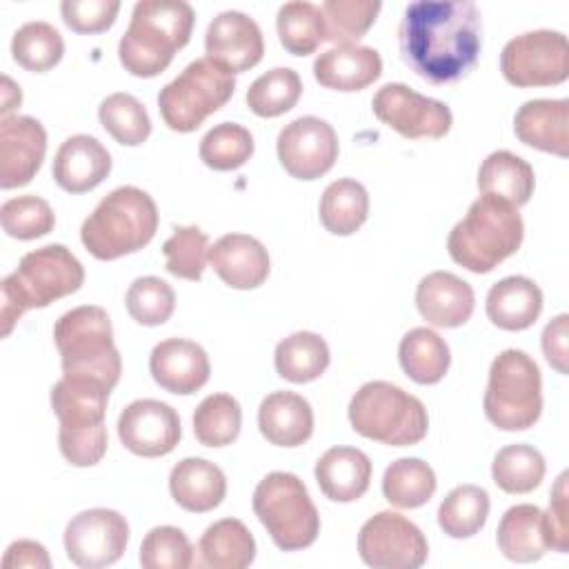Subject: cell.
<instances>
[{
    "label": "cell",
    "mask_w": 569,
    "mask_h": 569,
    "mask_svg": "<svg viewBox=\"0 0 569 569\" xmlns=\"http://www.w3.org/2000/svg\"><path fill=\"white\" fill-rule=\"evenodd\" d=\"M382 73V58L373 47L336 44L313 62V78L325 89L360 91Z\"/></svg>",
    "instance_id": "cell-24"
},
{
    "label": "cell",
    "mask_w": 569,
    "mask_h": 569,
    "mask_svg": "<svg viewBox=\"0 0 569 569\" xmlns=\"http://www.w3.org/2000/svg\"><path fill=\"white\" fill-rule=\"evenodd\" d=\"M120 11L118 0H62L60 13L64 24L76 33L107 31Z\"/></svg>",
    "instance_id": "cell-50"
},
{
    "label": "cell",
    "mask_w": 569,
    "mask_h": 569,
    "mask_svg": "<svg viewBox=\"0 0 569 569\" xmlns=\"http://www.w3.org/2000/svg\"><path fill=\"white\" fill-rule=\"evenodd\" d=\"M178 411L160 400L140 398L129 402L118 416V438L136 456L160 458L176 449L180 440Z\"/></svg>",
    "instance_id": "cell-17"
},
{
    "label": "cell",
    "mask_w": 569,
    "mask_h": 569,
    "mask_svg": "<svg viewBox=\"0 0 569 569\" xmlns=\"http://www.w3.org/2000/svg\"><path fill=\"white\" fill-rule=\"evenodd\" d=\"M0 224L7 236L18 240H33L47 236L53 224L56 216L51 204L38 196H18L9 198L0 207Z\"/></svg>",
    "instance_id": "cell-48"
},
{
    "label": "cell",
    "mask_w": 569,
    "mask_h": 569,
    "mask_svg": "<svg viewBox=\"0 0 569 569\" xmlns=\"http://www.w3.org/2000/svg\"><path fill=\"white\" fill-rule=\"evenodd\" d=\"M500 71L513 87H551L569 78L567 36L536 29L511 38L500 53Z\"/></svg>",
    "instance_id": "cell-12"
},
{
    "label": "cell",
    "mask_w": 569,
    "mask_h": 569,
    "mask_svg": "<svg viewBox=\"0 0 569 569\" xmlns=\"http://www.w3.org/2000/svg\"><path fill=\"white\" fill-rule=\"evenodd\" d=\"M109 387L91 378L62 376L51 387V409L60 420V453L73 467H93L107 451L104 413Z\"/></svg>",
    "instance_id": "cell-6"
},
{
    "label": "cell",
    "mask_w": 569,
    "mask_h": 569,
    "mask_svg": "<svg viewBox=\"0 0 569 569\" xmlns=\"http://www.w3.org/2000/svg\"><path fill=\"white\" fill-rule=\"evenodd\" d=\"M485 416L502 431L533 427L542 411V378L536 360L520 349H505L489 367Z\"/></svg>",
    "instance_id": "cell-9"
},
{
    "label": "cell",
    "mask_w": 569,
    "mask_h": 569,
    "mask_svg": "<svg viewBox=\"0 0 569 569\" xmlns=\"http://www.w3.org/2000/svg\"><path fill=\"white\" fill-rule=\"evenodd\" d=\"M567 478L569 473L562 471L551 489V498H549V509L542 511V527H545V538H547V547L558 551V553H567L569 549V520H567Z\"/></svg>",
    "instance_id": "cell-51"
},
{
    "label": "cell",
    "mask_w": 569,
    "mask_h": 569,
    "mask_svg": "<svg viewBox=\"0 0 569 569\" xmlns=\"http://www.w3.org/2000/svg\"><path fill=\"white\" fill-rule=\"evenodd\" d=\"M547 465L542 453L531 445H507L491 462L493 482L507 493H529L545 478Z\"/></svg>",
    "instance_id": "cell-38"
},
{
    "label": "cell",
    "mask_w": 569,
    "mask_h": 569,
    "mask_svg": "<svg viewBox=\"0 0 569 569\" xmlns=\"http://www.w3.org/2000/svg\"><path fill=\"white\" fill-rule=\"evenodd\" d=\"M64 40L60 31L42 20L22 24L11 38V56L27 71L42 73L60 62Z\"/></svg>",
    "instance_id": "cell-43"
},
{
    "label": "cell",
    "mask_w": 569,
    "mask_h": 569,
    "mask_svg": "<svg viewBox=\"0 0 569 569\" xmlns=\"http://www.w3.org/2000/svg\"><path fill=\"white\" fill-rule=\"evenodd\" d=\"M111 171V156L107 147L89 136L76 133L67 138L53 158V180L69 193H84L96 189Z\"/></svg>",
    "instance_id": "cell-21"
},
{
    "label": "cell",
    "mask_w": 569,
    "mask_h": 569,
    "mask_svg": "<svg viewBox=\"0 0 569 569\" xmlns=\"http://www.w3.org/2000/svg\"><path fill=\"white\" fill-rule=\"evenodd\" d=\"M258 427L276 447H300L313 433V409L300 393L273 391L260 402Z\"/></svg>",
    "instance_id": "cell-27"
},
{
    "label": "cell",
    "mask_w": 569,
    "mask_h": 569,
    "mask_svg": "<svg viewBox=\"0 0 569 569\" xmlns=\"http://www.w3.org/2000/svg\"><path fill=\"white\" fill-rule=\"evenodd\" d=\"M302 96V80L289 67H276L258 76L247 89V107L260 118H276L296 107Z\"/></svg>",
    "instance_id": "cell-40"
},
{
    "label": "cell",
    "mask_w": 569,
    "mask_h": 569,
    "mask_svg": "<svg viewBox=\"0 0 569 569\" xmlns=\"http://www.w3.org/2000/svg\"><path fill=\"white\" fill-rule=\"evenodd\" d=\"M378 0H325L320 4L325 20V40L333 44H356L380 13Z\"/></svg>",
    "instance_id": "cell-44"
},
{
    "label": "cell",
    "mask_w": 569,
    "mask_h": 569,
    "mask_svg": "<svg viewBox=\"0 0 569 569\" xmlns=\"http://www.w3.org/2000/svg\"><path fill=\"white\" fill-rule=\"evenodd\" d=\"M316 482L333 502L362 498L371 482V460L356 447H331L316 462Z\"/></svg>",
    "instance_id": "cell-26"
},
{
    "label": "cell",
    "mask_w": 569,
    "mask_h": 569,
    "mask_svg": "<svg viewBox=\"0 0 569 569\" xmlns=\"http://www.w3.org/2000/svg\"><path fill=\"white\" fill-rule=\"evenodd\" d=\"M20 102H22V93H20V87H16V84L11 82V78L2 76V107H0V111H2V118H4V116L11 111V109L20 107Z\"/></svg>",
    "instance_id": "cell-54"
},
{
    "label": "cell",
    "mask_w": 569,
    "mask_h": 569,
    "mask_svg": "<svg viewBox=\"0 0 569 569\" xmlns=\"http://www.w3.org/2000/svg\"><path fill=\"white\" fill-rule=\"evenodd\" d=\"M200 565L209 569H244L256 558V540L238 518H222L198 540Z\"/></svg>",
    "instance_id": "cell-32"
},
{
    "label": "cell",
    "mask_w": 569,
    "mask_h": 569,
    "mask_svg": "<svg viewBox=\"0 0 569 569\" xmlns=\"http://www.w3.org/2000/svg\"><path fill=\"white\" fill-rule=\"evenodd\" d=\"M98 118L104 131L124 147H138L151 133V120L144 104L124 91L107 96L98 107Z\"/></svg>",
    "instance_id": "cell-42"
},
{
    "label": "cell",
    "mask_w": 569,
    "mask_h": 569,
    "mask_svg": "<svg viewBox=\"0 0 569 569\" xmlns=\"http://www.w3.org/2000/svg\"><path fill=\"white\" fill-rule=\"evenodd\" d=\"M162 253L171 276L200 280L209 260V238L200 227H176L171 238L164 240Z\"/></svg>",
    "instance_id": "cell-47"
},
{
    "label": "cell",
    "mask_w": 569,
    "mask_h": 569,
    "mask_svg": "<svg viewBox=\"0 0 569 569\" xmlns=\"http://www.w3.org/2000/svg\"><path fill=\"white\" fill-rule=\"evenodd\" d=\"M489 320L505 331L529 329L542 311V291L527 276H507L498 280L485 302Z\"/></svg>",
    "instance_id": "cell-29"
},
{
    "label": "cell",
    "mask_w": 569,
    "mask_h": 569,
    "mask_svg": "<svg viewBox=\"0 0 569 569\" xmlns=\"http://www.w3.org/2000/svg\"><path fill=\"white\" fill-rule=\"evenodd\" d=\"M169 491L184 511L207 513L224 500L227 478L218 465L204 458H184L169 473Z\"/></svg>",
    "instance_id": "cell-28"
},
{
    "label": "cell",
    "mask_w": 569,
    "mask_h": 569,
    "mask_svg": "<svg viewBox=\"0 0 569 569\" xmlns=\"http://www.w3.org/2000/svg\"><path fill=\"white\" fill-rule=\"evenodd\" d=\"M158 229V207L153 198L124 184L107 193L84 218L80 240L98 260H116L136 253L151 242Z\"/></svg>",
    "instance_id": "cell-5"
},
{
    "label": "cell",
    "mask_w": 569,
    "mask_h": 569,
    "mask_svg": "<svg viewBox=\"0 0 569 569\" xmlns=\"http://www.w3.org/2000/svg\"><path fill=\"white\" fill-rule=\"evenodd\" d=\"M200 160L216 171H233L253 156V136L238 122H220L200 140Z\"/></svg>",
    "instance_id": "cell-45"
},
{
    "label": "cell",
    "mask_w": 569,
    "mask_h": 569,
    "mask_svg": "<svg viewBox=\"0 0 569 569\" xmlns=\"http://www.w3.org/2000/svg\"><path fill=\"white\" fill-rule=\"evenodd\" d=\"M196 13L182 0H140L118 44L120 64L138 78L162 73L193 31Z\"/></svg>",
    "instance_id": "cell-2"
},
{
    "label": "cell",
    "mask_w": 569,
    "mask_h": 569,
    "mask_svg": "<svg viewBox=\"0 0 569 569\" xmlns=\"http://www.w3.org/2000/svg\"><path fill=\"white\" fill-rule=\"evenodd\" d=\"M149 371L156 385L169 393L189 396L209 380L211 365L207 351L187 338H167L151 349Z\"/></svg>",
    "instance_id": "cell-20"
},
{
    "label": "cell",
    "mask_w": 569,
    "mask_h": 569,
    "mask_svg": "<svg viewBox=\"0 0 569 569\" xmlns=\"http://www.w3.org/2000/svg\"><path fill=\"white\" fill-rule=\"evenodd\" d=\"M4 569H49L51 560L47 549L36 540H16L7 547L2 556Z\"/></svg>",
    "instance_id": "cell-53"
},
{
    "label": "cell",
    "mask_w": 569,
    "mask_h": 569,
    "mask_svg": "<svg viewBox=\"0 0 569 569\" xmlns=\"http://www.w3.org/2000/svg\"><path fill=\"white\" fill-rule=\"evenodd\" d=\"M84 282L82 262L64 244H47L22 256L16 271L4 276L0 291L2 336H9L20 316L76 293Z\"/></svg>",
    "instance_id": "cell-3"
},
{
    "label": "cell",
    "mask_w": 569,
    "mask_h": 569,
    "mask_svg": "<svg viewBox=\"0 0 569 569\" xmlns=\"http://www.w3.org/2000/svg\"><path fill=\"white\" fill-rule=\"evenodd\" d=\"M129 522L122 513L104 507L73 516L64 527L67 558L82 569L109 567L124 553Z\"/></svg>",
    "instance_id": "cell-14"
},
{
    "label": "cell",
    "mask_w": 569,
    "mask_h": 569,
    "mask_svg": "<svg viewBox=\"0 0 569 569\" xmlns=\"http://www.w3.org/2000/svg\"><path fill=\"white\" fill-rule=\"evenodd\" d=\"M380 122L405 138H442L453 124L451 109L433 98H427L402 82H387L371 100Z\"/></svg>",
    "instance_id": "cell-15"
},
{
    "label": "cell",
    "mask_w": 569,
    "mask_h": 569,
    "mask_svg": "<svg viewBox=\"0 0 569 569\" xmlns=\"http://www.w3.org/2000/svg\"><path fill=\"white\" fill-rule=\"evenodd\" d=\"M498 547L513 562H536L545 556L547 538L542 527V509L529 502L513 505L505 511L496 531Z\"/></svg>",
    "instance_id": "cell-31"
},
{
    "label": "cell",
    "mask_w": 569,
    "mask_h": 569,
    "mask_svg": "<svg viewBox=\"0 0 569 569\" xmlns=\"http://www.w3.org/2000/svg\"><path fill=\"white\" fill-rule=\"evenodd\" d=\"M569 100H527L513 116L516 138L533 149L565 158L569 153Z\"/></svg>",
    "instance_id": "cell-25"
},
{
    "label": "cell",
    "mask_w": 569,
    "mask_h": 569,
    "mask_svg": "<svg viewBox=\"0 0 569 569\" xmlns=\"http://www.w3.org/2000/svg\"><path fill=\"white\" fill-rule=\"evenodd\" d=\"M204 51L211 62L229 73L247 71L262 60V31L247 13L222 11L207 27Z\"/></svg>",
    "instance_id": "cell-18"
},
{
    "label": "cell",
    "mask_w": 569,
    "mask_h": 569,
    "mask_svg": "<svg viewBox=\"0 0 569 569\" xmlns=\"http://www.w3.org/2000/svg\"><path fill=\"white\" fill-rule=\"evenodd\" d=\"M253 513L282 551L307 549L320 533L318 509L305 482L289 471H271L258 482Z\"/></svg>",
    "instance_id": "cell-10"
},
{
    "label": "cell",
    "mask_w": 569,
    "mask_h": 569,
    "mask_svg": "<svg viewBox=\"0 0 569 569\" xmlns=\"http://www.w3.org/2000/svg\"><path fill=\"white\" fill-rule=\"evenodd\" d=\"M53 340L62 358V373L91 378L113 389L122 360L113 345V327L102 307L82 305L62 313L53 325Z\"/></svg>",
    "instance_id": "cell-7"
},
{
    "label": "cell",
    "mask_w": 569,
    "mask_h": 569,
    "mask_svg": "<svg viewBox=\"0 0 569 569\" xmlns=\"http://www.w3.org/2000/svg\"><path fill=\"white\" fill-rule=\"evenodd\" d=\"M47 153V131L31 116L0 120V187L16 189L31 182Z\"/></svg>",
    "instance_id": "cell-19"
},
{
    "label": "cell",
    "mask_w": 569,
    "mask_h": 569,
    "mask_svg": "<svg viewBox=\"0 0 569 569\" xmlns=\"http://www.w3.org/2000/svg\"><path fill=\"white\" fill-rule=\"evenodd\" d=\"M405 64L431 84L456 82L482 49L480 9L471 0H418L407 4L398 29Z\"/></svg>",
    "instance_id": "cell-1"
},
{
    "label": "cell",
    "mask_w": 569,
    "mask_h": 569,
    "mask_svg": "<svg viewBox=\"0 0 569 569\" xmlns=\"http://www.w3.org/2000/svg\"><path fill=\"white\" fill-rule=\"evenodd\" d=\"M349 422L362 438L389 445H418L429 429L425 405L387 380L365 382L349 402Z\"/></svg>",
    "instance_id": "cell-8"
},
{
    "label": "cell",
    "mask_w": 569,
    "mask_h": 569,
    "mask_svg": "<svg viewBox=\"0 0 569 569\" xmlns=\"http://www.w3.org/2000/svg\"><path fill=\"white\" fill-rule=\"evenodd\" d=\"M209 264L231 289H256L269 276L264 244L247 233H227L209 247Z\"/></svg>",
    "instance_id": "cell-23"
},
{
    "label": "cell",
    "mask_w": 569,
    "mask_h": 569,
    "mask_svg": "<svg viewBox=\"0 0 569 569\" xmlns=\"http://www.w3.org/2000/svg\"><path fill=\"white\" fill-rule=\"evenodd\" d=\"M320 222L333 236L356 233L369 216V193L353 178L333 180L320 198Z\"/></svg>",
    "instance_id": "cell-35"
},
{
    "label": "cell",
    "mask_w": 569,
    "mask_h": 569,
    "mask_svg": "<svg viewBox=\"0 0 569 569\" xmlns=\"http://www.w3.org/2000/svg\"><path fill=\"white\" fill-rule=\"evenodd\" d=\"M536 176L527 160L500 149L489 153L478 169V189L485 196H496L516 209L527 204L533 193Z\"/></svg>",
    "instance_id": "cell-30"
},
{
    "label": "cell",
    "mask_w": 569,
    "mask_h": 569,
    "mask_svg": "<svg viewBox=\"0 0 569 569\" xmlns=\"http://www.w3.org/2000/svg\"><path fill=\"white\" fill-rule=\"evenodd\" d=\"M331 353L322 336L313 331H296L276 345L273 365L280 378L302 385L320 378L329 367Z\"/></svg>",
    "instance_id": "cell-34"
},
{
    "label": "cell",
    "mask_w": 569,
    "mask_h": 569,
    "mask_svg": "<svg viewBox=\"0 0 569 569\" xmlns=\"http://www.w3.org/2000/svg\"><path fill=\"white\" fill-rule=\"evenodd\" d=\"M358 553L373 569H418L427 562L429 545L409 518L380 511L360 527Z\"/></svg>",
    "instance_id": "cell-13"
},
{
    "label": "cell",
    "mask_w": 569,
    "mask_h": 569,
    "mask_svg": "<svg viewBox=\"0 0 569 569\" xmlns=\"http://www.w3.org/2000/svg\"><path fill=\"white\" fill-rule=\"evenodd\" d=\"M280 44L291 56H309L325 40V20L320 7L313 2H284L276 16Z\"/></svg>",
    "instance_id": "cell-39"
},
{
    "label": "cell",
    "mask_w": 569,
    "mask_h": 569,
    "mask_svg": "<svg viewBox=\"0 0 569 569\" xmlns=\"http://www.w3.org/2000/svg\"><path fill=\"white\" fill-rule=\"evenodd\" d=\"M402 371L418 385H436L445 378L451 365L449 345L427 327H416L405 333L398 347Z\"/></svg>",
    "instance_id": "cell-33"
},
{
    "label": "cell",
    "mask_w": 569,
    "mask_h": 569,
    "mask_svg": "<svg viewBox=\"0 0 569 569\" xmlns=\"http://www.w3.org/2000/svg\"><path fill=\"white\" fill-rule=\"evenodd\" d=\"M276 151L291 178L316 180L336 164L338 136L327 120L300 116L280 129Z\"/></svg>",
    "instance_id": "cell-16"
},
{
    "label": "cell",
    "mask_w": 569,
    "mask_h": 569,
    "mask_svg": "<svg viewBox=\"0 0 569 569\" xmlns=\"http://www.w3.org/2000/svg\"><path fill=\"white\" fill-rule=\"evenodd\" d=\"M489 516V493L478 485L453 487L438 507V525L449 538L476 536Z\"/></svg>",
    "instance_id": "cell-37"
},
{
    "label": "cell",
    "mask_w": 569,
    "mask_h": 569,
    "mask_svg": "<svg viewBox=\"0 0 569 569\" xmlns=\"http://www.w3.org/2000/svg\"><path fill=\"white\" fill-rule=\"evenodd\" d=\"M436 473L420 458H398L382 476V496L398 509H416L436 493Z\"/></svg>",
    "instance_id": "cell-36"
},
{
    "label": "cell",
    "mask_w": 569,
    "mask_h": 569,
    "mask_svg": "<svg viewBox=\"0 0 569 569\" xmlns=\"http://www.w3.org/2000/svg\"><path fill=\"white\" fill-rule=\"evenodd\" d=\"M416 307L429 325L453 329L471 318L476 296L471 284L456 273L431 271L418 282Z\"/></svg>",
    "instance_id": "cell-22"
},
{
    "label": "cell",
    "mask_w": 569,
    "mask_h": 569,
    "mask_svg": "<svg viewBox=\"0 0 569 569\" xmlns=\"http://www.w3.org/2000/svg\"><path fill=\"white\" fill-rule=\"evenodd\" d=\"M242 427V409L229 393L207 396L193 411V433L204 447L231 445Z\"/></svg>",
    "instance_id": "cell-41"
},
{
    "label": "cell",
    "mask_w": 569,
    "mask_h": 569,
    "mask_svg": "<svg viewBox=\"0 0 569 569\" xmlns=\"http://www.w3.org/2000/svg\"><path fill=\"white\" fill-rule=\"evenodd\" d=\"M129 316L144 327H158L167 322L176 309V293L169 282L156 276L136 278L124 296Z\"/></svg>",
    "instance_id": "cell-46"
},
{
    "label": "cell",
    "mask_w": 569,
    "mask_h": 569,
    "mask_svg": "<svg viewBox=\"0 0 569 569\" xmlns=\"http://www.w3.org/2000/svg\"><path fill=\"white\" fill-rule=\"evenodd\" d=\"M138 560L144 569H187L193 565V547L182 529L162 525L144 536Z\"/></svg>",
    "instance_id": "cell-49"
},
{
    "label": "cell",
    "mask_w": 569,
    "mask_h": 569,
    "mask_svg": "<svg viewBox=\"0 0 569 569\" xmlns=\"http://www.w3.org/2000/svg\"><path fill=\"white\" fill-rule=\"evenodd\" d=\"M233 89V73L224 71L209 58H198L160 89L158 109L171 131L189 133L224 107L231 100Z\"/></svg>",
    "instance_id": "cell-11"
},
{
    "label": "cell",
    "mask_w": 569,
    "mask_h": 569,
    "mask_svg": "<svg viewBox=\"0 0 569 569\" xmlns=\"http://www.w3.org/2000/svg\"><path fill=\"white\" fill-rule=\"evenodd\" d=\"M567 325H569V316L560 313L556 316L542 331V353L547 358V362L558 371V373H567Z\"/></svg>",
    "instance_id": "cell-52"
},
{
    "label": "cell",
    "mask_w": 569,
    "mask_h": 569,
    "mask_svg": "<svg viewBox=\"0 0 569 569\" xmlns=\"http://www.w3.org/2000/svg\"><path fill=\"white\" fill-rule=\"evenodd\" d=\"M525 238L518 209L496 196H480L447 238L451 260L471 273H489L513 256Z\"/></svg>",
    "instance_id": "cell-4"
}]
</instances>
